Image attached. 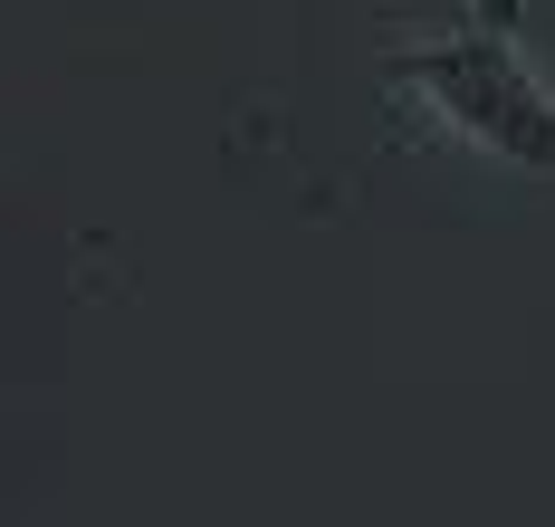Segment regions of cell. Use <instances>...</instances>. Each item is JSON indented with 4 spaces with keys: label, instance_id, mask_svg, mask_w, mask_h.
Segmentation results:
<instances>
[{
    "label": "cell",
    "instance_id": "6da1fadb",
    "mask_svg": "<svg viewBox=\"0 0 555 527\" xmlns=\"http://www.w3.org/2000/svg\"><path fill=\"white\" fill-rule=\"evenodd\" d=\"M384 77L402 106L441 125L450 144L489 154L507 173L555 182V77L517 29V0H469L384 39Z\"/></svg>",
    "mask_w": 555,
    "mask_h": 527
}]
</instances>
